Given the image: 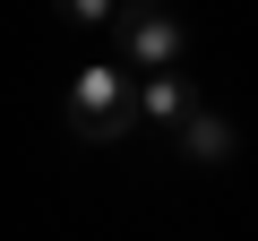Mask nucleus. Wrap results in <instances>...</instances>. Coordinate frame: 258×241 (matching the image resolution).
<instances>
[{
	"mask_svg": "<svg viewBox=\"0 0 258 241\" xmlns=\"http://www.w3.org/2000/svg\"><path fill=\"white\" fill-rule=\"evenodd\" d=\"M120 120H129V86H120L112 69H95V78L78 86V130H86V138H112Z\"/></svg>",
	"mask_w": 258,
	"mask_h": 241,
	"instance_id": "obj_1",
	"label": "nucleus"
},
{
	"mask_svg": "<svg viewBox=\"0 0 258 241\" xmlns=\"http://www.w3.org/2000/svg\"><path fill=\"white\" fill-rule=\"evenodd\" d=\"M120 35L138 43L147 61H164V52H172V18L155 9V0H138V9H120Z\"/></svg>",
	"mask_w": 258,
	"mask_h": 241,
	"instance_id": "obj_2",
	"label": "nucleus"
}]
</instances>
